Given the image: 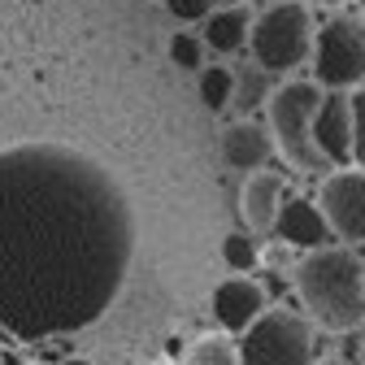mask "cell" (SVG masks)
I'll use <instances>...</instances> for the list:
<instances>
[{
	"instance_id": "6da1fadb",
	"label": "cell",
	"mask_w": 365,
	"mask_h": 365,
	"mask_svg": "<svg viewBox=\"0 0 365 365\" xmlns=\"http://www.w3.org/2000/svg\"><path fill=\"white\" fill-rule=\"evenodd\" d=\"M135 209L109 165L61 140L0 148V327L74 335L113 309L135 261Z\"/></svg>"
},
{
	"instance_id": "e0dca14e",
	"label": "cell",
	"mask_w": 365,
	"mask_h": 365,
	"mask_svg": "<svg viewBox=\"0 0 365 365\" xmlns=\"http://www.w3.org/2000/svg\"><path fill=\"white\" fill-rule=\"evenodd\" d=\"M222 257H226V265H235V269L244 274V269L257 265V244H252L244 231H231V235L222 240Z\"/></svg>"
},
{
	"instance_id": "9c48e42d",
	"label": "cell",
	"mask_w": 365,
	"mask_h": 365,
	"mask_svg": "<svg viewBox=\"0 0 365 365\" xmlns=\"http://www.w3.org/2000/svg\"><path fill=\"white\" fill-rule=\"evenodd\" d=\"M261 313H265V287H261V283L244 279V274L217 283V292H213V317H217L226 331L244 335Z\"/></svg>"
},
{
	"instance_id": "4fadbf2b",
	"label": "cell",
	"mask_w": 365,
	"mask_h": 365,
	"mask_svg": "<svg viewBox=\"0 0 365 365\" xmlns=\"http://www.w3.org/2000/svg\"><path fill=\"white\" fill-rule=\"evenodd\" d=\"M252 14L248 9H213L209 18H205V43L213 53H240L244 43L252 39Z\"/></svg>"
},
{
	"instance_id": "603a6c76",
	"label": "cell",
	"mask_w": 365,
	"mask_h": 365,
	"mask_svg": "<svg viewBox=\"0 0 365 365\" xmlns=\"http://www.w3.org/2000/svg\"><path fill=\"white\" fill-rule=\"evenodd\" d=\"M66 365H87V361L83 356H66Z\"/></svg>"
},
{
	"instance_id": "5bb4252c",
	"label": "cell",
	"mask_w": 365,
	"mask_h": 365,
	"mask_svg": "<svg viewBox=\"0 0 365 365\" xmlns=\"http://www.w3.org/2000/svg\"><path fill=\"white\" fill-rule=\"evenodd\" d=\"M269 91H274V74H269L261 61H252V66H244V70H240V78H235V101H231V105L248 118L257 105H265V101H269Z\"/></svg>"
},
{
	"instance_id": "52a82bcc",
	"label": "cell",
	"mask_w": 365,
	"mask_h": 365,
	"mask_svg": "<svg viewBox=\"0 0 365 365\" xmlns=\"http://www.w3.org/2000/svg\"><path fill=\"white\" fill-rule=\"evenodd\" d=\"M331 231L348 244H365V170H331L317 187Z\"/></svg>"
},
{
	"instance_id": "ac0fdd59",
	"label": "cell",
	"mask_w": 365,
	"mask_h": 365,
	"mask_svg": "<svg viewBox=\"0 0 365 365\" xmlns=\"http://www.w3.org/2000/svg\"><path fill=\"white\" fill-rule=\"evenodd\" d=\"M170 57H174V66H182V70H200V61H205V39L178 31V35L170 39Z\"/></svg>"
},
{
	"instance_id": "7a4b0ae2",
	"label": "cell",
	"mask_w": 365,
	"mask_h": 365,
	"mask_svg": "<svg viewBox=\"0 0 365 365\" xmlns=\"http://www.w3.org/2000/svg\"><path fill=\"white\" fill-rule=\"evenodd\" d=\"M292 287L317 327L352 331L365 322V265L344 244L309 248L292 269Z\"/></svg>"
},
{
	"instance_id": "277c9868",
	"label": "cell",
	"mask_w": 365,
	"mask_h": 365,
	"mask_svg": "<svg viewBox=\"0 0 365 365\" xmlns=\"http://www.w3.org/2000/svg\"><path fill=\"white\" fill-rule=\"evenodd\" d=\"M313 18H309V5L300 0H283V5L265 9L257 22H252V61H261L269 74H292L296 66H304L313 57Z\"/></svg>"
},
{
	"instance_id": "44dd1931",
	"label": "cell",
	"mask_w": 365,
	"mask_h": 365,
	"mask_svg": "<svg viewBox=\"0 0 365 365\" xmlns=\"http://www.w3.org/2000/svg\"><path fill=\"white\" fill-rule=\"evenodd\" d=\"M313 365H352L348 356H322V361H313Z\"/></svg>"
},
{
	"instance_id": "2e32d148",
	"label": "cell",
	"mask_w": 365,
	"mask_h": 365,
	"mask_svg": "<svg viewBox=\"0 0 365 365\" xmlns=\"http://www.w3.org/2000/svg\"><path fill=\"white\" fill-rule=\"evenodd\" d=\"M187 365H235V348L217 335H200L187 348Z\"/></svg>"
},
{
	"instance_id": "3957f363",
	"label": "cell",
	"mask_w": 365,
	"mask_h": 365,
	"mask_svg": "<svg viewBox=\"0 0 365 365\" xmlns=\"http://www.w3.org/2000/svg\"><path fill=\"white\" fill-rule=\"evenodd\" d=\"M322 83L317 78H292L283 87L269 91V135H274V148L283 153V161L296 174H322L331 165V157L317 148L313 140V113L322 105Z\"/></svg>"
},
{
	"instance_id": "7c38bea8",
	"label": "cell",
	"mask_w": 365,
	"mask_h": 365,
	"mask_svg": "<svg viewBox=\"0 0 365 365\" xmlns=\"http://www.w3.org/2000/svg\"><path fill=\"white\" fill-rule=\"evenodd\" d=\"M269 148H274V135L269 126L252 122V118H240L235 126H226L222 130V161L231 165V170H261L269 161Z\"/></svg>"
},
{
	"instance_id": "8fae6325",
	"label": "cell",
	"mask_w": 365,
	"mask_h": 365,
	"mask_svg": "<svg viewBox=\"0 0 365 365\" xmlns=\"http://www.w3.org/2000/svg\"><path fill=\"white\" fill-rule=\"evenodd\" d=\"M274 235H279L283 244H292V248H300V252H309V248H322V244H331V222H327V213H322V205H309V200H283V209H279V222H274Z\"/></svg>"
},
{
	"instance_id": "5b68a950",
	"label": "cell",
	"mask_w": 365,
	"mask_h": 365,
	"mask_svg": "<svg viewBox=\"0 0 365 365\" xmlns=\"http://www.w3.org/2000/svg\"><path fill=\"white\" fill-rule=\"evenodd\" d=\"M240 365H313L309 317L292 309H265L240 339Z\"/></svg>"
},
{
	"instance_id": "9a60e30c",
	"label": "cell",
	"mask_w": 365,
	"mask_h": 365,
	"mask_svg": "<svg viewBox=\"0 0 365 365\" xmlns=\"http://www.w3.org/2000/svg\"><path fill=\"white\" fill-rule=\"evenodd\" d=\"M200 101L209 113H222L226 105L235 101V70H226V66H209L200 74Z\"/></svg>"
},
{
	"instance_id": "ba28073f",
	"label": "cell",
	"mask_w": 365,
	"mask_h": 365,
	"mask_svg": "<svg viewBox=\"0 0 365 365\" xmlns=\"http://www.w3.org/2000/svg\"><path fill=\"white\" fill-rule=\"evenodd\" d=\"M313 140L331 161H352V91H327L313 113Z\"/></svg>"
},
{
	"instance_id": "d6986e66",
	"label": "cell",
	"mask_w": 365,
	"mask_h": 365,
	"mask_svg": "<svg viewBox=\"0 0 365 365\" xmlns=\"http://www.w3.org/2000/svg\"><path fill=\"white\" fill-rule=\"evenodd\" d=\"M352 161L365 165V91H352Z\"/></svg>"
},
{
	"instance_id": "cb8c5ba5",
	"label": "cell",
	"mask_w": 365,
	"mask_h": 365,
	"mask_svg": "<svg viewBox=\"0 0 365 365\" xmlns=\"http://www.w3.org/2000/svg\"><path fill=\"white\" fill-rule=\"evenodd\" d=\"M361 365H365V335H361Z\"/></svg>"
},
{
	"instance_id": "ffe728a7",
	"label": "cell",
	"mask_w": 365,
	"mask_h": 365,
	"mask_svg": "<svg viewBox=\"0 0 365 365\" xmlns=\"http://www.w3.org/2000/svg\"><path fill=\"white\" fill-rule=\"evenodd\" d=\"M165 5L178 22H200V18L213 14V0H165Z\"/></svg>"
},
{
	"instance_id": "7402d4cb",
	"label": "cell",
	"mask_w": 365,
	"mask_h": 365,
	"mask_svg": "<svg viewBox=\"0 0 365 365\" xmlns=\"http://www.w3.org/2000/svg\"><path fill=\"white\" fill-rule=\"evenodd\" d=\"M309 5H344V0H309Z\"/></svg>"
},
{
	"instance_id": "30bf717a",
	"label": "cell",
	"mask_w": 365,
	"mask_h": 365,
	"mask_svg": "<svg viewBox=\"0 0 365 365\" xmlns=\"http://www.w3.org/2000/svg\"><path fill=\"white\" fill-rule=\"evenodd\" d=\"M283 200H287V182H283V174H274V170H265V165L252 170L248 182H244V192H240V209H244L248 231H274Z\"/></svg>"
},
{
	"instance_id": "8992f818",
	"label": "cell",
	"mask_w": 365,
	"mask_h": 365,
	"mask_svg": "<svg viewBox=\"0 0 365 365\" xmlns=\"http://www.w3.org/2000/svg\"><path fill=\"white\" fill-rule=\"evenodd\" d=\"M313 78L322 87L348 91L365 83V22L344 14L327 18L313 35Z\"/></svg>"
}]
</instances>
